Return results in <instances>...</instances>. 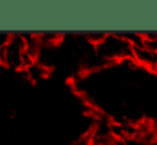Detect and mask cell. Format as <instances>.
Wrapping results in <instances>:
<instances>
[{
  "instance_id": "6da1fadb",
  "label": "cell",
  "mask_w": 157,
  "mask_h": 145,
  "mask_svg": "<svg viewBox=\"0 0 157 145\" xmlns=\"http://www.w3.org/2000/svg\"><path fill=\"white\" fill-rule=\"evenodd\" d=\"M93 49H95V54L103 63L127 61L133 57V46L123 37V34L106 32L105 39Z\"/></svg>"
},
{
  "instance_id": "7a4b0ae2",
  "label": "cell",
  "mask_w": 157,
  "mask_h": 145,
  "mask_svg": "<svg viewBox=\"0 0 157 145\" xmlns=\"http://www.w3.org/2000/svg\"><path fill=\"white\" fill-rule=\"evenodd\" d=\"M31 63H34L25 51L24 34H10V39L4 47H0V64L9 69L24 71Z\"/></svg>"
},
{
  "instance_id": "3957f363",
  "label": "cell",
  "mask_w": 157,
  "mask_h": 145,
  "mask_svg": "<svg viewBox=\"0 0 157 145\" xmlns=\"http://www.w3.org/2000/svg\"><path fill=\"white\" fill-rule=\"evenodd\" d=\"M133 61L140 66H144L145 69H157V54L149 51L147 47L139 46L133 47Z\"/></svg>"
},
{
  "instance_id": "277c9868",
  "label": "cell",
  "mask_w": 157,
  "mask_h": 145,
  "mask_svg": "<svg viewBox=\"0 0 157 145\" xmlns=\"http://www.w3.org/2000/svg\"><path fill=\"white\" fill-rule=\"evenodd\" d=\"M49 71H51V69H48V67L42 66L41 63L34 61V63H31V64H29V66L24 69V74H25V78H27L29 81H32V83H37V81L44 79V78L48 76Z\"/></svg>"
},
{
  "instance_id": "5b68a950",
  "label": "cell",
  "mask_w": 157,
  "mask_h": 145,
  "mask_svg": "<svg viewBox=\"0 0 157 145\" xmlns=\"http://www.w3.org/2000/svg\"><path fill=\"white\" fill-rule=\"evenodd\" d=\"M144 47L157 54V32H147L144 34Z\"/></svg>"
},
{
  "instance_id": "8992f818",
  "label": "cell",
  "mask_w": 157,
  "mask_h": 145,
  "mask_svg": "<svg viewBox=\"0 0 157 145\" xmlns=\"http://www.w3.org/2000/svg\"><path fill=\"white\" fill-rule=\"evenodd\" d=\"M105 36H106V32H86L85 34V39H86V42H88V44H91V46L95 47V46H98V44L105 39Z\"/></svg>"
},
{
  "instance_id": "52a82bcc",
  "label": "cell",
  "mask_w": 157,
  "mask_h": 145,
  "mask_svg": "<svg viewBox=\"0 0 157 145\" xmlns=\"http://www.w3.org/2000/svg\"><path fill=\"white\" fill-rule=\"evenodd\" d=\"M10 39V32H4V30H0V47H4L5 44L9 42Z\"/></svg>"
}]
</instances>
